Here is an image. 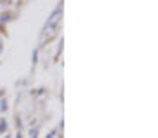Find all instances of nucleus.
Wrapping results in <instances>:
<instances>
[{
	"instance_id": "2",
	"label": "nucleus",
	"mask_w": 158,
	"mask_h": 138,
	"mask_svg": "<svg viewBox=\"0 0 158 138\" xmlns=\"http://www.w3.org/2000/svg\"><path fill=\"white\" fill-rule=\"evenodd\" d=\"M6 129H7V123H6V120H2L0 122V133H4Z\"/></svg>"
},
{
	"instance_id": "6",
	"label": "nucleus",
	"mask_w": 158,
	"mask_h": 138,
	"mask_svg": "<svg viewBox=\"0 0 158 138\" xmlns=\"http://www.w3.org/2000/svg\"><path fill=\"white\" fill-rule=\"evenodd\" d=\"M17 138H22V136H20V135H19V136H17Z\"/></svg>"
},
{
	"instance_id": "3",
	"label": "nucleus",
	"mask_w": 158,
	"mask_h": 138,
	"mask_svg": "<svg viewBox=\"0 0 158 138\" xmlns=\"http://www.w3.org/2000/svg\"><path fill=\"white\" fill-rule=\"evenodd\" d=\"M0 109H2V111H6V109H7V103H6V99L0 103Z\"/></svg>"
},
{
	"instance_id": "4",
	"label": "nucleus",
	"mask_w": 158,
	"mask_h": 138,
	"mask_svg": "<svg viewBox=\"0 0 158 138\" xmlns=\"http://www.w3.org/2000/svg\"><path fill=\"white\" fill-rule=\"evenodd\" d=\"M31 138H37V129H33V131H31Z\"/></svg>"
},
{
	"instance_id": "5",
	"label": "nucleus",
	"mask_w": 158,
	"mask_h": 138,
	"mask_svg": "<svg viewBox=\"0 0 158 138\" xmlns=\"http://www.w3.org/2000/svg\"><path fill=\"white\" fill-rule=\"evenodd\" d=\"M48 138H55V131H52V133H50V136Z\"/></svg>"
},
{
	"instance_id": "1",
	"label": "nucleus",
	"mask_w": 158,
	"mask_h": 138,
	"mask_svg": "<svg viewBox=\"0 0 158 138\" xmlns=\"http://www.w3.org/2000/svg\"><path fill=\"white\" fill-rule=\"evenodd\" d=\"M59 20H61V7H57V9L52 13V17L48 19L46 28H44V30H46V33H52V31H53V28L59 24Z\"/></svg>"
}]
</instances>
